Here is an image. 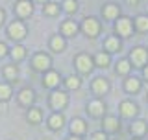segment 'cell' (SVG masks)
<instances>
[{"label":"cell","mask_w":148,"mask_h":140,"mask_svg":"<svg viewBox=\"0 0 148 140\" xmlns=\"http://www.w3.org/2000/svg\"><path fill=\"white\" fill-rule=\"evenodd\" d=\"M26 33H28V30H26V24L22 20L9 22V26H8V37L11 41H22L26 37Z\"/></svg>","instance_id":"cell-1"},{"label":"cell","mask_w":148,"mask_h":140,"mask_svg":"<svg viewBox=\"0 0 148 140\" xmlns=\"http://www.w3.org/2000/svg\"><path fill=\"white\" fill-rule=\"evenodd\" d=\"M67 105H69V96H67V92L56 90V92H52V94H50V107H52L56 113L63 111Z\"/></svg>","instance_id":"cell-2"},{"label":"cell","mask_w":148,"mask_h":140,"mask_svg":"<svg viewBox=\"0 0 148 140\" xmlns=\"http://www.w3.org/2000/svg\"><path fill=\"white\" fill-rule=\"evenodd\" d=\"M74 65H76V68L80 70L82 74H87V72L92 70V67H95V59H92L91 55H87V54H78L76 57H74Z\"/></svg>","instance_id":"cell-3"},{"label":"cell","mask_w":148,"mask_h":140,"mask_svg":"<svg viewBox=\"0 0 148 140\" xmlns=\"http://www.w3.org/2000/svg\"><path fill=\"white\" fill-rule=\"evenodd\" d=\"M50 65H52L50 55H46L45 52H39L32 57V67H34L37 72H46V70H50Z\"/></svg>","instance_id":"cell-4"},{"label":"cell","mask_w":148,"mask_h":140,"mask_svg":"<svg viewBox=\"0 0 148 140\" xmlns=\"http://www.w3.org/2000/svg\"><path fill=\"white\" fill-rule=\"evenodd\" d=\"M130 61L132 65H135V67H145L146 61H148V50L143 48V46H137V48H133L132 52H130Z\"/></svg>","instance_id":"cell-5"},{"label":"cell","mask_w":148,"mask_h":140,"mask_svg":"<svg viewBox=\"0 0 148 140\" xmlns=\"http://www.w3.org/2000/svg\"><path fill=\"white\" fill-rule=\"evenodd\" d=\"M82 30H83V33L87 37H96L100 33V22L96 20L95 17H87L85 20H83V24H82Z\"/></svg>","instance_id":"cell-6"},{"label":"cell","mask_w":148,"mask_h":140,"mask_svg":"<svg viewBox=\"0 0 148 140\" xmlns=\"http://www.w3.org/2000/svg\"><path fill=\"white\" fill-rule=\"evenodd\" d=\"M32 11H34V6H32L30 0H18L15 4V13L18 18H26L32 15Z\"/></svg>","instance_id":"cell-7"},{"label":"cell","mask_w":148,"mask_h":140,"mask_svg":"<svg viewBox=\"0 0 148 140\" xmlns=\"http://www.w3.org/2000/svg\"><path fill=\"white\" fill-rule=\"evenodd\" d=\"M115 30H117V33L119 35H122V37H130L132 35V31H133V24H132V20L130 18H119L117 20V24H115Z\"/></svg>","instance_id":"cell-8"},{"label":"cell","mask_w":148,"mask_h":140,"mask_svg":"<svg viewBox=\"0 0 148 140\" xmlns=\"http://www.w3.org/2000/svg\"><path fill=\"white\" fill-rule=\"evenodd\" d=\"M87 113H89L91 116H95V118H100V116H104L106 113V105H104V101H100V100H92L87 103Z\"/></svg>","instance_id":"cell-9"},{"label":"cell","mask_w":148,"mask_h":140,"mask_svg":"<svg viewBox=\"0 0 148 140\" xmlns=\"http://www.w3.org/2000/svg\"><path fill=\"white\" fill-rule=\"evenodd\" d=\"M119 109H120V114H122L124 118H133V116L139 113L137 103H133V101H130V100L122 101V103L119 105Z\"/></svg>","instance_id":"cell-10"},{"label":"cell","mask_w":148,"mask_h":140,"mask_svg":"<svg viewBox=\"0 0 148 140\" xmlns=\"http://www.w3.org/2000/svg\"><path fill=\"white\" fill-rule=\"evenodd\" d=\"M91 87H92V92H95L96 96H106L109 92V81L104 79V77H96Z\"/></svg>","instance_id":"cell-11"},{"label":"cell","mask_w":148,"mask_h":140,"mask_svg":"<svg viewBox=\"0 0 148 140\" xmlns=\"http://www.w3.org/2000/svg\"><path fill=\"white\" fill-rule=\"evenodd\" d=\"M146 131H148V125H146L145 120H135V122H132V125H130V133H132L135 138L145 137Z\"/></svg>","instance_id":"cell-12"},{"label":"cell","mask_w":148,"mask_h":140,"mask_svg":"<svg viewBox=\"0 0 148 140\" xmlns=\"http://www.w3.org/2000/svg\"><path fill=\"white\" fill-rule=\"evenodd\" d=\"M35 101V92L32 90V88H22L21 92H18V103L24 105V107H32V103Z\"/></svg>","instance_id":"cell-13"},{"label":"cell","mask_w":148,"mask_h":140,"mask_svg":"<svg viewBox=\"0 0 148 140\" xmlns=\"http://www.w3.org/2000/svg\"><path fill=\"white\" fill-rule=\"evenodd\" d=\"M102 127H104V133H117L120 129V122L115 116H106L102 122Z\"/></svg>","instance_id":"cell-14"},{"label":"cell","mask_w":148,"mask_h":140,"mask_svg":"<svg viewBox=\"0 0 148 140\" xmlns=\"http://www.w3.org/2000/svg\"><path fill=\"white\" fill-rule=\"evenodd\" d=\"M43 85L46 88H54L59 85V74L56 70H46L45 72V77H43Z\"/></svg>","instance_id":"cell-15"},{"label":"cell","mask_w":148,"mask_h":140,"mask_svg":"<svg viewBox=\"0 0 148 140\" xmlns=\"http://www.w3.org/2000/svg\"><path fill=\"white\" fill-rule=\"evenodd\" d=\"M48 127L52 129V131H59V129L65 125V116L61 113H54V114H50L48 116Z\"/></svg>","instance_id":"cell-16"},{"label":"cell","mask_w":148,"mask_h":140,"mask_svg":"<svg viewBox=\"0 0 148 140\" xmlns=\"http://www.w3.org/2000/svg\"><path fill=\"white\" fill-rule=\"evenodd\" d=\"M26 120L32 125H39L41 122H43V111H41L39 107H30L28 113H26Z\"/></svg>","instance_id":"cell-17"},{"label":"cell","mask_w":148,"mask_h":140,"mask_svg":"<svg viewBox=\"0 0 148 140\" xmlns=\"http://www.w3.org/2000/svg\"><path fill=\"white\" fill-rule=\"evenodd\" d=\"M85 131H87V124L82 118H74L71 122V133L74 137H82V135H85Z\"/></svg>","instance_id":"cell-18"},{"label":"cell","mask_w":148,"mask_h":140,"mask_svg":"<svg viewBox=\"0 0 148 140\" xmlns=\"http://www.w3.org/2000/svg\"><path fill=\"white\" fill-rule=\"evenodd\" d=\"M102 15H104V18H108V20L117 18L119 17V6H115V4H106V6L102 7Z\"/></svg>","instance_id":"cell-19"},{"label":"cell","mask_w":148,"mask_h":140,"mask_svg":"<svg viewBox=\"0 0 148 140\" xmlns=\"http://www.w3.org/2000/svg\"><path fill=\"white\" fill-rule=\"evenodd\" d=\"M13 96V88L9 83H0V103H6L11 100Z\"/></svg>","instance_id":"cell-20"},{"label":"cell","mask_w":148,"mask_h":140,"mask_svg":"<svg viewBox=\"0 0 148 140\" xmlns=\"http://www.w3.org/2000/svg\"><path fill=\"white\" fill-rule=\"evenodd\" d=\"M76 31H78V26H76V22H74V20H65L63 24H61V33L65 37L76 35Z\"/></svg>","instance_id":"cell-21"},{"label":"cell","mask_w":148,"mask_h":140,"mask_svg":"<svg viewBox=\"0 0 148 140\" xmlns=\"http://www.w3.org/2000/svg\"><path fill=\"white\" fill-rule=\"evenodd\" d=\"M124 88H126V92H130V94H135V92L141 90V81L137 77H128L126 83H124Z\"/></svg>","instance_id":"cell-22"},{"label":"cell","mask_w":148,"mask_h":140,"mask_svg":"<svg viewBox=\"0 0 148 140\" xmlns=\"http://www.w3.org/2000/svg\"><path fill=\"white\" fill-rule=\"evenodd\" d=\"M2 72H4V77H6L8 81H17V76H18L17 65H6V67L2 68Z\"/></svg>","instance_id":"cell-23"},{"label":"cell","mask_w":148,"mask_h":140,"mask_svg":"<svg viewBox=\"0 0 148 140\" xmlns=\"http://www.w3.org/2000/svg\"><path fill=\"white\" fill-rule=\"evenodd\" d=\"M9 55H11L13 61H22V59L26 57V48L21 44H15L11 50H9Z\"/></svg>","instance_id":"cell-24"},{"label":"cell","mask_w":148,"mask_h":140,"mask_svg":"<svg viewBox=\"0 0 148 140\" xmlns=\"http://www.w3.org/2000/svg\"><path fill=\"white\" fill-rule=\"evenodd\" d=\"M104 48L108 50V52H119L120 50V41L117 37H108V39L104 41Z\"/></svg>","instance_id":"cell-25"},{"label":"cell","mask_w":148,"mask_h":140,"mask_svg":"<svg viewBox=\"0 0 148 140\" xmlns=\"http://www.w3.org/2000/svg\"><path fill=\"white\" fill-rule=\"evenodd\" d=\"M50 48L54 50V52H63L65 50V39L59 35H54L52 39H50Z\"/></svg>","instance_id":"cell-26"},{"label":"cell","mask_w":148,"mask_h":140,"mask_svg":"<svg viewBox=\"0 0 148 140\" xmlns=\"http://www.w3.org/2000/svg\"><path fill=\"white\" fill-rule=\"evenodd\" d=\"M65 85H67L69 90H78V88L82 87V79L78 76H69L67 79H65Z\"/></svg>","instance_id":"cell-27"},{"label":"cell","mask_w":148,"mask_h":140,"mask_svg":"<svg viewBox=\"0 0 148 140\" xmlns=\"http://www.w3.org/2000/svg\"><path fill=\"white\" fill-rule=\"evenodd\" d=\"M130 68H132V63L128 61V59H120L117 63V74H122V76H126L130 72Z\"/></svg>","instance_id":"cell-28"},{"label":"cell","mask_w":148,"mask_h":140,"mask_svg":"<svg viewBox=\"0 0 148 140\" xmlns=\"http://www.w3.org/2000/svg\"><path fill=\"white\" fill-rule=\"evenodd\" d=\"M95 65H96V67H102V68L109 67V55L104 54V52H100V54L95 57Z\"/></svg>","instance_id":"cell-29"},{"label":"cell","mask_w":148,"mask_h":140,"mask_svg":"<svg viewBox=\"0 0 148 140\" xmlns=\"http://www.w3.org/2000/svg\"><path fill=\"white\" fill-rule=\"evenodd\" d=\"M135 28L139 31H148V17L146 15H139L135 18Z\"/></svg>","instance_id":"cell-30"},{"label":"cell","mask_w":148,"mask_h":140,"mask_svg":"<svg viewBox=\"0 0 148 140\" xmlns=\"http://www.w3.org/2000/svg\"><path fill=\"white\" fill-rule=\"evenodd\" d=\"M45 15H48V17H56L59 13V6L58 4H54V2H50V4H45Z\"/></svg>","instance_id":"cell-31"},{"label":"cell","mask_w":148,"mask_h":140,"mask_svg":"<svg viewBox=\"0 0 148 140\" xmlns=\"http://www.w3.org/2000/svg\"><path fill=\"white\" fill-rule=\"evenodd\" d=\"M63 9L67 13H74L78 9V2H76V0H65V2H63Z\"/></svg>","instance_id":"cell-32"},{"label":"cell","mask_w":148,"mask_h":140,"mask_svg":"<svg viewBox=\"0 0 148 140\" xmlns=\"http://www.w3.org/2000/svg\"><path fill=\"white\" fill-rule=\"evenodd\" d=\"M89 140H108V137H106V133L104 131H96V133H92Z\"/></svg>","instance_id":"cell-33"},{"label":"cell","mask_w":148,"mask_h":140,"mask_svg":"<svg viewBox=\"0 0 148 140\" xmlns=\"http://www.w3.org/2000/svg\"><path fill=\"white\" fill-rule=\"evenodd\" d=\"M8 54H9V50H8V44L0 41V57H6Z\"/></svg>","instance_id":"cell-34"},{"label":"cell","mask_w":148,"mask_h":140,"mask_svg":"<svg viewBox=\"0 0 148 140\" xmlns=\"http://www.w3.org/2000/svg\"><path fill=\"white\" fill-rule=\"evenodd\" d=\"M4 18H6V13H4V9H0V26L4 24Z\"/></svg>","instance_id":"cell-35"},{"label":"cell","mask_w":148,"mask_h":140,"mask_svg":"<svg viewBox=\"0 0 148 140\" xmlns=\"http://www.w3.org/2000/svg\"><path fill=\"white\" fill-rule=\"evenodd\" d=\"M128 2H130V4H132V6H137V4H139V2H141V0H128Z\"/></svg>","instance_id":"cell-36"},{"label":"cell","mask_w":148,"mask_h":140,"mask_svg":"<svg viewBox=\"0 0 148 140\" xmlns=\"http://www.w3.org/2000/svg\"><path fill=\"white\" fill-rule=\"evenodd\" d=\"M69 140H83V138H82V137H74V135H72V137L69 138Z\"/></svg>","instance_id":"cell-37"},{"label":"cell","mask_w":148,"mask_h":140,"mask_svg":"<svg viewBox=\"0 0 148 140\" xmlns=\"http://www.w3.org/2000/svg\"><path fill=\"white\" fill-rule=\"evenodd\" d=\"M145 77H146V79H148V67H146V68H145Z\"/></svg>","instance_id":"cell-38"},{"label":"cell","mask_w":148,"mask_h":140,"mask_svg":"<svg viewBox=\"0 0 148 140\" xmlns=\"http://www.w3.org/2000/svg\"><path fill=\"white\" fill-rule=\"evenodd\" d=\"M39 140H48V138H39Z\"/></svg>","instance_id":"cell-39"},{"label":"cell","mask_w":148,"mask_h":140,"mask_svg":"<svg viewBox=\"0 0 148 140\" xmlns=\"http://www.w3.org/2000/svg\"><path fill=\"white\" fill-rule=\"evenodd\" d=\"M132 140H141V138H132Z\"/></svg>","instance_id":"cell-40"},{"label":"cell","mask_w":148,"mask_h":140,"mask_svg":"<svg viewBox=\"0 0 148 140\" xmlns=\"http://www.w3.org/2000/svg\"><path fill=\"white\" fill-rule=\"evenodd\" d=\"M37 2H45V0H37Z\"/></svg>","instance_id":"cell-41"}]
</instances>
